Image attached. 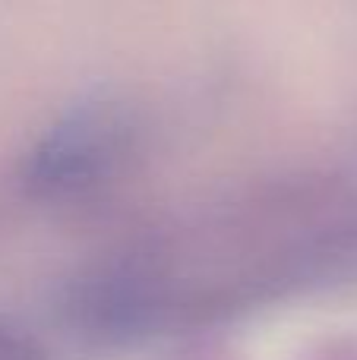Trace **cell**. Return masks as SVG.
<instances>
[{
    "label": "cell",
    "mask_w": 357,
    "mask_h": 360,
    "mask_svg": "<svg viewBox=\"0 0 357 360\" xmlns=\"http://www.w3.org/2000/svg\"><path fill=\"white\" fill-rule=\"evenodd\" d=\"M0 360H41L35 354L32 345H25L22 338H13L0 332Z\"/></svg>",
    "instance_id": "3957f363"
},
{
    "label": "cell",
    "mask_w": 357,
    "mask_h": 360,
    "mask_svg": "<svg viewBox=\"0 0 357 360\" xmlns=\"http://www.w3.org/2000/svg\"><path fill=\"white\" fill-rule=\"evenodd\" d=\"M348 231L329 186L282 184L149 231L76 281L73 313L105 335H164L282 297Z\"/></svg>",
    "instance_id": "6da1fadb"
},
{
    "label": "cell",
    "mask_w": 357,
    "mask_h": 360,
    "mask_svg": "<svg viewBox=\"0 0 357 360\" xmlns=\"http://www.w3.org/2000/svg\"><path fill=\"white\" fill-rule=\"evenodd\" d=\"M133 146L136 124L120 105L76 108L32 146L19 180L35 199H82L120 174Z\"/></svg>",
    "instance_id": "7a4b0ae2"
}]
</instances>
